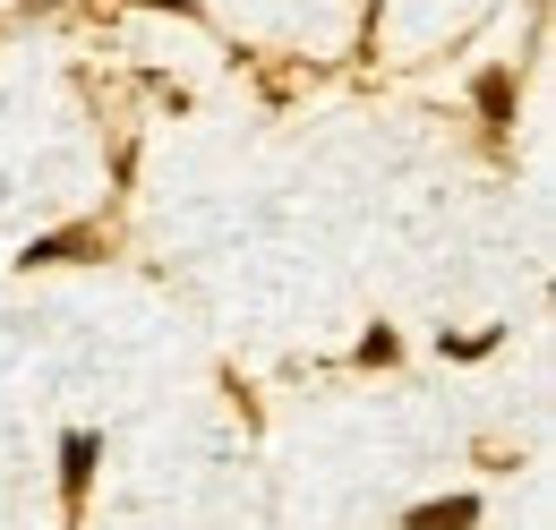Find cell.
<instances>
[{"label":"cell","mask_w":556,"mask_h":530,"mask_svg":"<svg viewBox=\"0 0 556 530\" xmlns=\"http://www.w3.org/2000/svg\"><path fill=\"white\" fill-rule=\"evenodd\" d=\"M94 463H103V437L94 428H70L61 437V522H86V496H94Z\"/></svg>","instance_id":"6da1fadb"},{"label":"cell","mask_w":556,"mask_h":530,"mask_svg":"<svg viewBox=\"0 0 556 530\" xmlns=\"http://www.w3.org/2000/svg\"><path fill=\"white\" fill-rule=\"evenodd\" d=\"M480 514H488V505L463 488V496H428V505H412L403 530H480Z\"/></svg>","instance_id":"7a4b0ae2"},{"label":"cell","mask_w":556,"mask_h":530,"mask_svg":"<svg viewBox=\"0 0 556 530\" xmlns=\"http://www.w3.org/2000/svg\"><path fill=\"white\" fill-rule=\"evenodd\" d=\"M86 257H103V231H94V223H77V231H43V240L26 249V265H86Z\"/></svg>","instance_id":"3957f363"},{"label":"cell","mask_w":556,"mask_h":530,"mask_svg":"<svg viewBox=\"0 0 556 530\" xmlns=\"http://www.w3.org/2000/svg\"><path fill=\"white\" fill-rule=\"evenodd\" d=\"M471 94H480V129L488 137L514 129V68H480V86H471Z\"/></svg>","instance_id":"277c9868"},{"label":"cell","mask_w":556,"mask_h":530,"mask_svg":"<svg viewBox=\"0 0 556 530\" xmlns=\"http://www.w3.org/2000/svg\"><path fill=\"white\" fill-rule=\"evenodd\" d=\"M394 359H403V342H394L386 326H377V333H359V368H394Z\"/></svg>","instance_id":"5b68a950"}]
</instances>
